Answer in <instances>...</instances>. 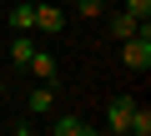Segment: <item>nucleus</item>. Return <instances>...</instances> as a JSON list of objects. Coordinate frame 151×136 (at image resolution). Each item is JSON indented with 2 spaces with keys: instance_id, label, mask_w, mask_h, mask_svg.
Returning <instances> with one entry per match:
<instances>
[{
  "instance_id": "20e7f679",
  "label": "nucleus",
  "mask_w": 151,
  "mask_h": 136,
  "mask_svg": "<svg viewBox=\"0 0 151 136\" xmlns=\"http://www.w3.org/2000/svg\"><path fill=\"white\" fill-rule=\"evenodd\" d=\"M45 131L50 136H96V126L81 116H55V121H45Z\"/></svg>"
},
{
  "instance_id": "423d86ee",
  "label": "nucleus",
  "mask_w": 151,
  "mask_h": 136,
  "mask_svg": "<svg viewBox=\"0 0 151 136\" xmlns=\"http://www.w3.org/2000/svg\"><path fill=\"white\" fill-rule=\"evenodd\" d=\"M60 25H65V20H60L55 5H35V30H40V35H60Z\"/></svg>"
},
{
  "instance_id": "39448f33",
  "label": "nucleus",
  "mask_w": 151,
  "mask_h": 136,
  "mask_svg": "<svg viewBox=\"0 0 151 136\" xmlns=\"http://www.w3.org/2000/svg\"><path fill=\"white\" fill-rule=\"evenodd\" d=\"M25 106H30V116H50V111H55V86H50V81H40V86L30 91V101H25Z\"/></svg>"
},
{
  "instance_id": "f8f14e48",
  "label": "nucleus",
  "mask_w": 151,
  "mask_h": 136,
  "mask_svg": "<svg viewBox=\"0 0 151 136\" xmlns=\"http://www.w3.org/2000/svg\"><path fill=\"white\" fill-rule=\"evenodd\" d=\"M126 15H136V20H151V0H126Z\"/></svg>"
},
{
  "instance_id": "f03ea898",
  "label": "nucleus",
  "mask_w": 151,
  "mask_h": 136,
  "mask_svg": "<svg viewBox=\"0 0 151 136\" xmlns=\"http://www.w3.org/2000/svg\"><path fill=\"white\" fill-rule=\"evenodd\" d=\"M131 111H136V96H111V101H106V116H101V126H106V131H126Z\"/></svg>"
},
{
  "instance_id": "6e6552de",
  "label": "nucleus",
  "mask_w": 151,
  "mask_h": 136,
  "mask_svg": "<svg viewBox=\"0 0 151 136\" xmlns=\"http://www.w3.org/2000/svg\"><path fill=\"white\" fill-rule=\"evenodd\" d=\"M136 30H141V20H136V15H126V10H116V15H111V35H116V40H131Z\"/></svg>"
},
{
  "instance_id": "9d476101",
  "label": "nucleus",
  "mask_w": 151,
  "mask_h": 136,
  "mask_svg": "<svg viewBox=\"0 0 151 136\" xmlns=\"http://www.w3.org/2000/svg\"><path fill=\"white\" fill-rule=\"evenodd\" d=\"M126 131H131V136H151V111H146L141 101H136V111H131V121H126Z\"/></svg>"
},
{
  "instance_id": "0eeeda50",
  "label": "nucleus",
  "mask_w": 151,
  "mask_h": 136,
  "mask_svg": "<svg viewBox=\"0 0 151 136\" xmlns=\"http://www.w3.org/2000/svg\"><path fill=\"white\" fill-rule=\"evenodd\" d=\"M30 55H35V40H30L25 30H15V40H10V60L25 71V60H30Z\"/></svg>"
},
{
  "instance_id": "7ed1b4c3",
  "label": "nucleus",
  "mask_w": 151,
  "mask_h": 136,
  "mask_svg": "<svg viewBox=\"0 0 151 136\" xmlns=\"http://www.w3.org/2000/svg\"><path fill=\"white\" fill-rule=\"evenodd\" d=\"M25 71H30L35 81H50V86H55V71H60V60H55L50 50H40V45H35V55L25 60Z\"/></svg>"
},
{
  "instance_id": "1a4fd4ad",
  "label": "nucleus",
  "mask_w": 151,
  "mask_h": 136,
  "mask_svg": "<svg viewBox=\"0 0 151 136\" xmlns=\"http://www.w3.org/2000/svg\"><path fill=\"white\" fill-rule=\"evenodd\" d=\"M10 30H35V5H25V0H20V5L10 10Z\"/></svg>"
},
{
  "instance_id": "f257e3e1",
  "label": "nucleus",
  "mask_w": 151,
  "mask_h": 136,
  "mask_svg": "<svg viewBox=\"0 0 151 136\" xmlns=\"http://www.w3.org/2000/svg\"><path fill=\"white\" fill-rule=\"evenodd\" d=\"M121 55H126L131 71H151V25H146V20H141V30L126 40V50H121Z\"/></svg>"
},
{
  "instance_id": "ddd939ff",
  "label": "nucleus",
  "mask_w": 151,
  "mask_h": 136,
  "mask_svg": "<svg viewBox=\"0 0 151 136\" xmlns=\"http://www.w3.org/2000/svg\"><path fill=\"white\" fill-rule=\"evenodd\" d=\"M0 96H5V81H0Z\"/></svg>"
},
{
  "instance_id": "9b49d317",
  "label": "nucleus",
  "mask_w": 151,
  "mask_h": 136,
  "mask_svg": "<svg viewBox=\"0 0 151 136\" xmlns=\"http://www.w3.org/2000/svg\"><path fill=\"white\" fill-rule=\"evenodd\" d=\"M76 10H81V15H86V20H96V15H101V10H106V0H76Z\"/></svg>"
}]
</instances>
